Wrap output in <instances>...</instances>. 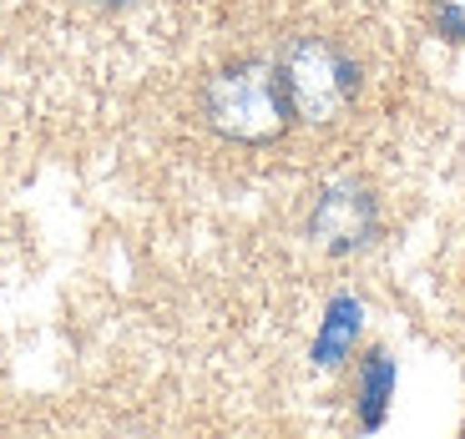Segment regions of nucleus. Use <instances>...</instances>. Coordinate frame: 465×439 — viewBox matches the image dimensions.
I'll return each mask as SVG.
<instances>
[{
	"label": "nucleus",
	"instance_id": "f257e3e1",
	"mask_svg": "<svg viewBox=\"0 0 465 439\" xmlns=\"http://www.w3.org/2000/svg\"><path fill=\"white\" fill-rule=\"evenodd\" d=\"M208 122L232 141H273L289 122V102H283V86L268 66H228L208 82Z\"/></svg>",
	"mask_w": 465,
	"mask_h": 439
},
{
	"label": "nucleus",
	"instance_id": "f03ea898",
	"mask_svg": "<svg viewBox=\"0 0 465 439\" xmlns=\"http://www.w3.org/2000/svg\"><path fill=\"white\" fill-rule=\"evenodd\" d=\"M279 86L293 116L303 122H334L354 96V66L339 46L329 41H293L279 66Z\"/></svg>",
	"mask_w": 465,
	"mask_h": 439
},
{
	"label": "nucleus",
	"instance_id": "423d86ee",
	"mask_svg": "<svg viewBox=\"0 0 465 439\" xmlns=\"http://www.w3.org/2000/svg\"><path fill=\"white\" fill-rule=\"evenodd\" d=\"M430 11L450 41H465V0H430Z\"/></svg>",
	"mask_w": 465,
	"mask_h": 439
},
{
	"label": "nucleus",
	"instance_id": "7ed1b4c3",
	"mask_svg": "<svg viewBox=\"0 0 465 439\" xmlns=\"http://www.w3.org/2000/svg\"><path fill=\"white\" fill-rule=\"evenodd\" d=\"M309 238L324 243L329 253H354L374 238V202L360 187H329L319 192L314 212H309Z\"/></svg>",
	"mask_w": 465,
	"mask_h": 439
},
{
	"label": "nucleus",
	"instance_id": "20e7f679",
	"mask_svg": "<svg viewBox=\"0 0 465 439\" xmlns=\"http://www.w3.org/2000/svg\"><path fill=\"white\" fill-rule=\"evenodd\" d=\"M390 389H395V364H390V354L374 348V354L364 358V384H360V419H364V429H374L384 419Z\"/></svg>",
	"mask_w": 465,
	"mask_h": 439
},
{
	"label": "nucleus",
	"instance_id": "39448f33",
	"mask_svg": "<svg viewBox=\"0 0 465 439\" xmlns=\"http://www.w3.org/2000/svg\"><path fill=\"white\" fill-rule=\"evenodd\" d=\"M354 334H360V303L339 298L334 308H329V318H324V334H319V344H314V358L319 364H339L344 348L354 344Z\"/></svg>",
	"mask_w": 465,
	"mask_h": 439
}]
</instances>
